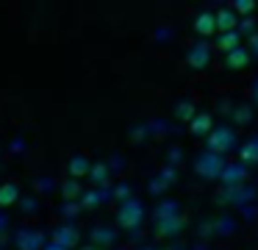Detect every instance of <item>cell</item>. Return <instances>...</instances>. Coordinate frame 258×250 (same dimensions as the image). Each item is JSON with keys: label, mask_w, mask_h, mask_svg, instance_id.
<instances>
[{"label": "cell", "mask_w": 258, "mask_h": 250, "mask_svg": "<svg viewBox=\"0 0 258 250\" xmlns=\"http://www.w3.org/2000/svg\"><path fill=\"white\" fill-rule=\"evenodd\" d=\"M236 11H252V3H236Z\"/></svg>", "instance_id": "obj_11"}, {"label": "cell", "mask_w": 258, "mask_h": 250, "mask_svg": "<svg viewBox=\"0 0 258 250\" xmlns=\"http://www.w3.org/2000/svg\"><path fill=\"white\" fill-rule=\"evenodd\" d=\"M241 161H258V142L255 144H244V150H241Z\"/></svg>", "instance_id": "obj_9"}, {"label": "cell", "mask_w": 258, "mask_h": 250, "mask_svg": "<svg viewBox=\"0 0 258 250\" xmlns=\"http://www.w3.org/2000/svg\"><path fill=\"white\" fill-rule=\"evenodd\" d=\"M206 128H211V117L208 114H200L191 122V133H206Z\"/></svg>", "instance_id": "obj_7"}, {"label": "cell", "mask_w": 258, "mask_h": 250, "mask_svg": "<svg viewBox=\"0 0 258 250\" xmlns=\"http://www.w3.org/2000/svg\"><path fill=\"white\" fill-rule=\"evenodd\" d=\"M206 59H208V50H191V56H189V61H191V67H203L206 64Z\"/></svg>", "instance_id": "obj_10"}, {"label": "cell", "mask_w": 258, "mask_h": 250, "mask_svg": "<svg viewBox=\"0 0 258 250\" xmlns=\"http://www.w3.org/2000/svg\"><path fill=\"white\" fill-rule=\"evenodd\" d=\"M136 214H142V209H139V206H136V203H131L128 209H125V214L119 217V220H122V225H134V222H136L134 217H136Z\"/></svg>", "instance_id": "obj_8"}, {"label": "cell", "mask_w": 258, "mask_h": 250, "mask_svg": "<svg viewBox=\"0 0 258 250\" xmlns=\"http://www.w3.org/2000/svg\"><path fill=\"white\" fill-rule=\"evenodd\" d=\"M250 61V53L247 50H233V53H228V67H233V70H241V67Z\"/></svg>", "instance_id": "obj_3"}, {"label": "cell", "mask_w": 258, "mask_h": 250, "mask_svg": "<svg viewBox=\"0 0 258 250\" xmlns=\"http://www.w3.org/2000/svg\"><path fill=\"white\" fill-rule=\"evenodd\" d=\"M50 250H61V247H50Z\"/></svg>", "instance_id": "obj_12"}, {"label": "cell", "mask_w": 258, "mask_h": 250, "mask_svg": "<svg viewBox=\"0 0 258 250\" xmlns=\"http://www.w3.org/2000/svg\"><path fill=\"white\" fill-rule=\"evenodd\" d=\"M217 25L222 28L225 33H230V31H233V25H236V17L230 14V11H219V14H217Z\"/></svg>", "instance_id": "obj_5"}, {"label": "cell", "mask_w": 258, "mask_h": 250, "mask_svg": "<svg viewBox=\"0 0 258 250\" xmlns=\"http://www.w3.org/2000/svg\"><path fill=\"white\" fill-rule=\"evenodd\" d=\"M217 14H200L195 22V31L200 33V36H211L214 31H217Z\"/></svg>", "instance_id": "obj_2"}, {"label": "cell", "mask_w": 258, "mask_h": 250, "mask_svg": "<svg viewBox=\"0 0 258 250\" xmlns=\"http://www.w3.org/2000/svg\"><path fill=\"white\" fill-rule=\"evenodd\" d=\"M17 200V186L14 183H6V186H0V206H9Z\"/></svg>", "instance_id": "obj_6"}, {"label": "cell", "mask_w": 258, "mask_h": 250, "mask_svg": "<svg viewBox=\"0 0 258 250\" xmlns=\"http://www.w3.org/2000/svg\"><path fill=\"white\" fill-rule=\"evenodd\" d=\"M219 47L228 50V53H233V50H239V33L230 31V33H222V42H219Z\"/></svg>", "instance_id": "obj_4"}, {"label": "cell", "mask_w": 258, "mask_h": 250, "mask_svg": "<svg viewBox=\"0 0 258 250\" xmlns=\"http://www.w3.org/2000/svg\"><path fill=\"white\" fill-rule=\"evenodd\" d=\"M230 142H233V133L228 131V128H217V131L208 136V147H211V153H222V150L230 147Z\"/></svg>", "instance_id": "obj_1"}]
</instances>
